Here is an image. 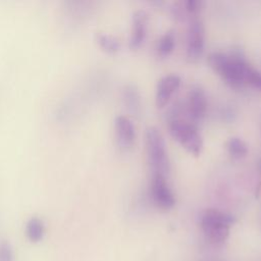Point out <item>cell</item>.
Instances as JSON below:
<instances>
[{
  "label": "cell",
  "mask_w": 261,
  "mask_h": 261,
  "mask_svg": "<svg viewBox=\"0 0 261 261\" xmlns=\"http://www.w3.org/2000/svg\"><path fill=\"white\" fill-rule=\"evenodd\" d=\"M186 9L191 13H197L201 10L202 1L199 0H188L185 2Z\"/></svg>",
  "instance_id": "18"
},
{
  "label": "cell",
  "mask_w": 261,
  "mask_h": 261,
  "mask_svg": "<svg viewBox=\"0 0 261 261\" xmlns=\"http://www.w3.org/2000/svg\"><path fill=\"white\" fill-rule=\"evenodd\" d=\"M180 85V77L175 73H169L162 76L157 84L155 102L158 107L164 106L172 96V94L178 89Z\"/></svg>",
  "instance_id": "9"
},
{
  "label": "cell",
  "mask_w": 261,
  "mask_h": 261,
  "mask_svg": "<svg viewBox=\"0 0 261 261\" xmlns=\"http://www.w3.org/2000/svg\"><path fill=\"white\" fill-rule=\"evenodd\" d=\"M233 222L232 215L214 208L205 210L201 218V226L205 237L209 242L216 245L227 239L229 227Z\"/></svg>",
  "instance_id": "2"
},
{
  "label": "cell",
  "mask_w": 261,
  "mask_h": 261,
  "mask_svg": "<svg viewBox=\"0 0 261 261\" xmlns=\"http://www.w3.org/2000/svg\"><path fill=\"white\" fill-rule=\"evenodd\" d=\"M151 194L153 201L161 209L168 210L175 204L173 193L169 189L165 176L160 173H153L151 180Z\"/></svg>",
  "instance_id": "6"
},
{
  "label": "cell",
  "mask_w": 261,
  "mask_h": 261,
  "mask_svg": "<svg viewBox=\"0 0 261 261\" xmlns=\"http://www.w3.org/2000/svg\"><path fill=\"white\" fill-rule=\"evenodd\" d=\"M25 233L31 242H40L45 234L44 221L38 216L30 217L25 223Z\"/></svg>",
  "instance_id": "11"
},
{
  "label": "cell",
  "mask_w": 261,
  "mask_h": 261,
  "mask_svg": "<svg viewBox=\"0 0 261 261\" xmlns=\"http://www.w3.org/2000/svg\"><path fill=\"white\" fill-rule=\"evenodd\" d=\"M116 138L119 145L123 148H128L133 145L136 132L132 120L125 115H117L114 120Z\"/></svg>",
  "instance_id": "10"
},
{
  "label": "cell",
  "mask_w": 261,
  "mask_h": 261,
  "mask_svg": "<svg viewBox=\"0 0 261 261\" xmlns=\"http://www.w3.org/2000/svg\"><path fill=\"white\" fill-rule=\"evenodd\" d=\"M0 261H14L13 248L6 240H0Z\"/></svg>",
  "instance_id": "16"
},
{
  "label": "cell",
  "mask_w": 261,
  "mask_h": 261,
  "mask_svg": "<svg viewBox=\"0 0 261 261\" xmlns=\"http://www.w3.org/2000/svg\"><path fill=\"white\" fill-rule=\"evenodd\" d=\"M210 66L231 87L239 88L245 84V68L247 60L240 52L226 54L219 51L208 55Z\"/></svg>",
  "instance_id": "1"
},
{
  "label": "cell",
  "mask_w": 261,
  "mask_h": 261,
  "mask_svg": "<svg viewBox=\"0 0 261 261\" xmlns=\"http://www.w3.org/2000/svg\"><path fill=\"white\" fill-rule=\"evenodd\" d=\"M124 98L126 101V104L128 105L129 108H133L135 111L139 107L140 102H139V96L137 91L134 88L126 87L124 91Z\"/></svg>",
  "instance_id": "17"
},
{
  "label": "cell",
  "mask_w": 261,
  "mask_h": 261,
  "mask_svg": "<svg viewBox=\"0 0 261 261\" xmlns=\"http://www.w3.org/2000/svg\"><path fill=\"white\" fill-rule=\"evenodd\" d=\"M148 27V13L144 9L136 10L132 17V29L129 35V47L130 49L139 48L147 35Z\"/></svg>",
  "instance_id": "8"
},
{
  "label": "cell",
  "mask_w": 261,
  "mask_h": 261,
  "mask_svg": "<svg viewBox=\"0 0 261 261\" xmlns=\"http://www.w3.org/2000/svg\"><path fill=\"white\" fill-rule=\"evenodd\" d=\"M226 149L233 158H243L248 154V146L244 140L239 137H231L226 142Z\"/></svg>",
  "instance_id": "12"
},
{
  "label": "cell",
  "mask_w": 261,
  "mask_h": 261,
  "mask_svg": "<svg viewBox=\"0 0 261 261\" xmlns=\"http://www.w3.org/2000/svg\"><path fill=\"white\" fill-rule=\"evenodd\" d=\"M97 42L101 48L110 53L116 52L120 47V42L116 37L105 33H99L97 35Z\"/></svg>",
  "instance_id": "14"
},
{
  "label": "cell",
  "mask_w": 261,
  "mask_h": 261,
  "mask_svg": "<svg viewBox=\"0 0 261 261\" xmlns=\"http://www.w3.org/2000/svg\"><path fill=\"white\" fill-rule=\"evenodd\" d=\"M146 148L153 173H160L165 176L169 170L168 156L163 137L155 126H149L146 129Z\"/></svg>",
  "instance_id": "3"
},
{
  "label": "cell",
  "mask_w": 261,
  "mask_h": 261,
  "mask_svg": "<svg viewBox=\"0 0 261 261\" xmlns=\"http://www.w3.org/2000/svg\"><path fill=\"white\" fill-rule=\"evenodd\" d=\"M188 112L194 121L202 120L207 110V98L204 90L199 86H194L188 94Z\"/></svg>",
  "instance_id": "7"
},
{
  "label": "cell",
  "mask_w": 261,
  "mask_h": 261,
  "mask_svg": "<svg viewBox=\"0 0 261 261\" xmlns=\"http://www.w3.org/2000/svg\"><path fill=\"white\" fill-rule=\"evenodd\" d=\"M169 132L172 138L191 154L198 156L201 153L203 140L194 123L174 119L169 123Z\"/></svg>",
  "instance_id": "4"
},
{
  "label": "cell",
  "mask_w": 261,
  "mask_h": 261,
  "mask_svg": "<svg viewBox=\"0 0 261 261\" xmlns=\"http://www.w3.org/2000/svg\"><path fill=\"white\" fill-rule=\"evenodd\" d=\"M244 77H245V84L246 83L250 84L254 88L261 90V71L255 69L249 63L247 64V66L245 68Z\"/></svg>",
  "instance_id": "15"
},
{
  "label": "cell",
  "mask_w": 261,
  "mask_h": 261,
  "mask_svg": "<svg viewBox=\"0 0 261 261\" xmlns=\"http://www.w3.org/2000/svg\"><path fill=\"white\" fill-rule=\"evenodd\" d=\"M259 168H260V171H261V160H260V162H259Z\"/></svg>",
  "instance_id": "19"
},
{
  "label": "cell",
  "mask_w": 261,
  "mask_h": 261,
  "mask_svg": "<svg viewBox=\"0 0 261 261\" xmlns=\"http://www.w3.org/2000/svg\"><path fill=\"white\" fill-rule=\"evenodd\" d=\"M175 44V35L172 30L165 32L157 42V51L161 56L169 55Z\"/></svg>",
  "instance_id": "13"
},
{
  "label": "cell",
  "mask_w": 261,
  "mask_h": 261,
  "mask_svg": "<svg viewBox=\"0 0 261 261\" xmlns=\"http://www.w3.org/2000/svg\"><path fill=\"white\" fill-rule=\"evenodd\" d=\"M205 31L200 19H193L188 29L187 35V56L190 60L199 59L204 50Z\"/></svg>",
  "instance_id": "5"
}]
</instances>
